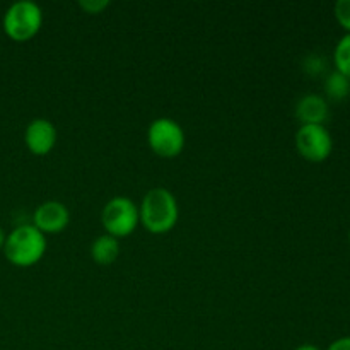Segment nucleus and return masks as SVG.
<instances>
[{"label":"nucleus","instance_id":"nucleus-1","mask_svg":"<svg viewBox=\"0 0 350 350\" xmlns=\"http://www.w3.org/2000/svg\"><path fill=\"white\" fill-rule=\"evenodd\" d=\"M140 224L152 234H166L176 226L180 207L167 188L157 187L144 195L139 205Z\"/></svg>","mask_w":350,"mask_h":350},{"label":"nucleus","instance_id":"nucleus-2","mask_svg":"<svg viewBox=\"0 0 350 350\" xmlns=\"http://www.w3.org/2000/svg\"><path fill=\"white\" fill-rule=\"evenodd\" d=\"M46 253V236L33 224H21L7 234L3 255L14 267L27 269L40 262Z\"/></svg>","mask_w":350,"mask_h":350},{"label":"nucleus","instance_id":"nucleus-3","mask_svg":"<svg viewBox=\"0 0 350 350\" xmlns=\"http://www.w3.org/2000/svg\"><path fill=\"white\" fill-rule=\"evenodd\" d=\"M3 33L17 43L29 41L40 33L43 26V10L38 3L19 0L7 7L2 19Z\"/></svg>","mask_w":350,"mask_h":350},{"label":"nucleus","instance_id":"nucleus-4","mask_svg":"<svg viewBox=\"0 0 350 350\" xmlns=\"http://www.w3.org/2000/svg\"><path fill=\"white\" fill-rule=\"evenodd\" d=\"M101 224L106 234L116 239L132 234L140 224L139 205L129 197H115L103 207Z\"/></svg>","mask_w":350,"mask_h":350},{"label":"nucleus","instance_id":"nucleus-5","mask_svg":"<svg viewBox=\"0 0 350 350\" xmlns=\"http://www.w3.org/2000/svg\"><path fill=\"white\" fill-rule=\"evenodd\" d=\"M185 132L178 122L173 118H157L150 123L147 130V142L154 154L161 157L180 156L185 147Z\"/></svg>","mask_w":350,"mask_h":350},{"label":"nucleus","instance_id":"nucleus-6","mask_svg":"<svg viewBox=\"0 0 350 350\" xmlns=\"http://www.w3.org/2000/svg\"><path fill=\"white\" fill-rule=\"evenodd\" d=\"M296 149L310 163H323L334 150V139L325 125H301L296 132Z\"/></svg>","mask_w":350,"mask_h":350},{"label":"nucleus","instance_id":"nucleus-7","mask_svg":"<svg viewBox=\"0 0 350 350\" xmlns=\"http://www.w3.org/2000/svg\"><path fill=\"white\" fill-rule=\"evenodd\" d=\"M70 222V212L65 207L62 202L58 200H46L33 214V222L31 224L38 229V231L46 234H58L64 231Z\"/></svg>","mask_w":350,"mask_h":350},{"label":"nucleus","instance_id":"nucleus-8","mask_svg":"<svg viewBox=\"0 0 350 350\" xmlns=\"http://www.w3.org/2000/svg\"><path fill=\"white\" fill-rule=\"evenodd\" d=\"M24 142L34 156H46L57 144V129L46 118H34L24 130Z\"/></svg>","mask_w":350,"mask_h":350},{"label":"nucleus","instance_id":"nucleus-9","mask_svg":"<svg viewBox=\"0 0 350 350\" xmlns=\"http://www.w3.org/2000/svg\"><path fill=\"white\" fill-rule=\"evenodd\" d=\"M328 111V101L320 94H304L296 105V116L301 125H323Z\"/></svg>","mask_w":350,"mask_h":350},{"label":"nucleus","instance_id":"nucleus-10","mask_svg":"<svg viewBox=\"0 0 350 350\" xmlns=\"http://www.w3.org/2000/svg\"><path fill=\"white\" fill-rule=\"evenodd\" d=\"M120 255V241L109 234H101L92 241L91 256L98 265H111Z\"/></svg>","mask_w":350,"mask_h":350},{"label":"nucleus","instance_id":"nucleus-11","mask_svg":"<svg viewBox=\"0 0 350 350\" xmlns=\"http://www.w3.org/2000/svg\"><path fill=\"white\" fill-rule=\"evenodd\" d=\"M325 92L334 101H342V99H345L349 96L350 81L345 75H342L340 72H332L327 77V81H325Z\"/></svg>","mask_w":350,"mask_h":350},{"label":"nucleus","instance_id":"nucleus-12","mask_svg":"<svg viewBox=\"0 0 350 350\" xmlns=\"http://www.w3.org/2000/svg\"><path fill=\"white\" fill-rule=\"evenodd\" d=\"M334 64L335 70L340 72L350 81V33H345L338 40L337 46L334 50Z\"/></svg>","mask_w":350,"mask_h":350},{"label":"nucleus","instance_id":"nucleus-13","mask_svg":"<svg viewBox=\"0 0 350 350\" xmlns=\"http://www.w3.org/2000/svg\"><path fill=\"white\" fill-rule=\"evenodd\" d=\"M334 12L338 24L350 33V0H338L334 7Z\"/></svg>","mask_w":350,"mask_h":350},{"label":"nucleus","instance_id":"nucleus-14","mask_svg":"<svg viewBox=\"0 0 350 350\" xmlns=\"http://www.w3.org/2000/svg\"><path fill=\"white\" fill-rule=\"evenodd\" d=\"M108 5V0H81V2H79V7L84 9L88 14H99Z\"/></svg>","mask_w":350,"mask_h":350},{"label":"nucleus","instance_id":"nucleus-15","mask_svg":"<svg viewBox=\"0 0 350 350\" xmlns=\"http://www.w3.org/2000/svg\"><path fill=\"white\" fill-rule=\"evenodd\" d=\"M304 67H306V70L310 72V74L317 75V74H321L325 68V62L321 57H317V55H311V57H308L306 64H304Z\"/></svg>","mask_w":350,"mask_h":350},{"label":"nucleus","instance_id":"nucleus-16","mask_svg":"<svg viewBox=\"0 0 350 350\" xmlns=\"http://www.w3.org/2000/svg\"><path fill=\"white\" fill-rule=\"evenodd\" d=\"M327 350H350V337H340L332 342Z\"/></svg>","mask_w":350,"mask_h":350},{"label":"nucleus","instance_id":"nucleus-17","mask_svg":"<svg viewBox=\"0 0 350 350\" xmlns=\"http://www.w3.org/2000/svg\"><path fill=\"white\" fill-rule=\"evenodd\" d=\"M294 350H321V349H318L317 345H313V344H303V345H299V347H296Z\"/></svg>","mask_w":350,"mask_h":350},{"label":"nucleus","instance_id":"nucleus-18","mask_svg":"<svg viewBox=\"0 0 350 350\" xmlns=\"http://www.w3.org/2000/svg\"><path fill=\"white\" fill-rule=\"evenodd\" d=\"M5 238H7L5 231H3V229L0 228V250H3V245H5Z\"/></svg>","mask_w":350,"mask_h":350},{"label":"nucleus","instance_id":"nucleus-19","mask_svg":"<svg viewBox=\"0 0 350 350\" xmlns=\"http://www.w3.org/2000/svg\"><path fill=\"white\" fill-rule=\"evenodd\" d=\"M349 243H350V229H349Z\"/></svg>","mask_w":350,"mask_h":350}]
</instances>
